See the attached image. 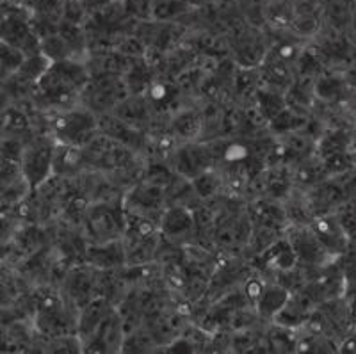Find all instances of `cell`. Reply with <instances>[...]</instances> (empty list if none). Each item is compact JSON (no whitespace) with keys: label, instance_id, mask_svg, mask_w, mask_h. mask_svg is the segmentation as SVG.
I'll use <instances>...</instances> for the list:
<instances>
[{"label":"cell","instance_id":"6da1fadb","mask_svg":"<svg viewBox=\"0 0 356 354\" xmlns=\"http://www.w3.org/2000/svg\"><path fill=\"white\" fill-rule=\"evenodd\" d=\"M0 41L20 50L25 57L41 52L40 38L31 25V17L22 8L6 9L4 17L0 18Z\"/></svg>","mask_w":356,"mask_h":354},{"label":"cell","instance_id":"7a4b0ae2","mask_svg":"<svg viewBox=\"0 0 356 354\" xmlns=\"http://www.w3.org/2000/svg\"><path fill=\"white\" fill-rule=\"evenodd\" d=\"M22 173L29 187L41 186L54 173V148L50 143L38 141L22 152Z\"/></svg>","mask_w":356,"mask_h":354},{"label":"cell","instance_id":"3957f363","mask_svg":"<svg viewBox=\"0 0 356 354\" xmlns=\"http://www.w3.org/2000/svg\"><path fill=\"white\" fill-rule=\"evenodd\" d=\"M97 127V120L88 113H68L59 118L56 129L59 137L68 145L79 146L93 139V130Z\"/></svg>","mask_w":356,"mask_h":354},{"label":"cell","instance_id":"277c9868","mask_svg":"<svg viewBox=\"0 0 356 354\" xmlns=\"http://www.w3.org/2000/svg\"><path fill=\"white\" fill-rule=\"evenodd\" d=\"M211 155L202 148H182L178 152V171L187 177H200L207 169Z\"/></svg>","mask_w":356,"mask_h":354},{"label":"cell","instance_id":"5b68a950","mask_svg":"<svg viewBox=\"0 0 356 354\" xmlns=\"http://www.w3.org/2000/svg\"><path fill=\"white\" fill-rule=\"evenodd\" d=\"M289 292L284 287H264L262 294L259 296V314L262 317H276L289 301Z\"/></svg>","mask_w":356,"mask_h":354},{"label":"cell","instance_id":"8992f818","mask_svg":"<svg viewBox=\"0 0 356 354\" xmlns=\"http://www.w3.org/2000/svg\"><path fill=\"white\" fill-rule=\"evenodd\" d=\"M20 184H27L22 169L9 168L0 171V202L13 203L24 196V189Z\"/></svg>","mask_w":356,"mask_h":354},{"label":"cell","instance_id":"52a82bcc","mask_svg":"<svg viewBox=\"0 0 356 354\" xmlns=\"http://www.w3.org/2000/svg\"><path fill=\"white\" fill-rule=\"evenodd\" d=\"M314 235L326 248V251H337L344 246L342 228L333 219H317L316 226H314Z\"/></svg>","mask_w":356,"mask_h":354},{"label":"cell","instance_id":"ba28073f","mask_svg":"<svg viewBox=\"0 0 356 354\" xmlns=\"http://www.w3.org/2000/svg\"><path fill=\"white\" fill-rule=\"evenodd\" d=\"M193 223H195V216L184 207H173L164 214V219H162L164 232L170 235L184 234L193 226Z\"/></svg>","mask_w":356,"mask_h":354},{"label":"cell","instance_id":"9c48e42d","mask_svg":"<svg viewBox=\"0 0 356 354\" xmlns=\"http://www.w3.org/2000/svg\"><path fill=\"white\" fill-rule=\"evenodd\" d=\"M187 9L184 0H152V18L171 20Z\"/></svg>","mask_w":356,"mask_h":354},{"label":"cell","instance_id":"30bf717a","mask_svg":"<svg viewBox=\"0 0 356 354\" xmlns=\"http://www.w3.org/2000/svg\"><path fill=\"white\" fill-rule=\"evenodd\" d=\"M24 59L25 56L20 50L13 49V47L0 41V77L17 72Z\"/></svg>","mask_w":356,"mask_h":354},{"label":"cell","instance_id":"8fae6325","mask_svg":"<svg viewBox=\"0 0 356 354\" xmlns=\"http://www.w3.org/2000/svg\"><path fill=\"white\" fill-rule=\"evenodd\" d=\"M175 130H177L178 136L182 137H196L198 136L200 129H202V121H200L198 114L195 113H182L180 116L175 120L173 123Z\"/></svg>","mask_w":356,"mask_h":354},{"label":"cell","instance_id":"7c38bea8","mask_svg":"<svg viewBox=\"0 0 356 354\" xmlns=\"http://www.w3.org/2000/svg\"><path fill=\"white\" fill-rule=\"evenodd\" d=\"M296 255L294 248L291 244H280L275 251H273L271 264L269 266H275L280 271H291L296 266Z\"/></svg>","mask_w":356,"mask_h":354}]
</instances>
